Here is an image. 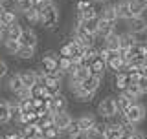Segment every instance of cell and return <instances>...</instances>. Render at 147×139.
Here are the masks:
<instances>
[{"label": "cell", "instance_id": "cell-1", "mask_svg": "<svg viewBox=\"0 0 147 139\" xmlns=\"http://www.w3.org/2000/svg\"><path fill=\"white\" fill-rule=\"evenodd\" d=\"M59 59H61L59 53L52 51V49L46 51L42 55V59H40V72H42L44 75H64L61 70H59Z\"/></svg>", "mask_w": 147, "mask_h": 139}, {"label": "cell", "instance_id": "cell-2", "mask_svg": "<svg viewBox=\"0 0 147 139\" xmlns=\"http://www.w3.org/2000/svg\"><path fill=\"white\" fill-rule=\"evenodd\" d=\"M39 13H40V26L48 27V29L55 27L61 20V13H59V7L55 6V2L46 4L42 9H39Z\"/></svg>", "mask_w": 147, "mask_h": 139}, {"label": "cell", "instance_id": "cell-3", "mask_svg": "<svg viewBox=\"0 0 147 139\" xmlns=\"http://www.w3.org/2000/svg\"><path fill=\"white\" fill-rule=\"evenodd\" d=\"M96 114L99 115L103 121H114L118 117V106H116V99L114 97H103V99L98 103V108H96Z\"/></svg>", "mask_w": 147, "mask_h": 139}, {"label": "cell", "instance_id": "cell-4", "mask_svg": "<svg viewBox=\"0 0 147 139\" xmlns=\"http://www.w3.org/2000/svg\"><path fill=\"white\" fill-rule=\"evenodd\" d=\"M123 115H125V119H127L131 124L138 126V124H142V123L145 121V117H147V108H145V104L142 103V101H138V103H132L131 108H129Z\"/></svg>", "mask_w": 147, "mask_h": 139}, {"label": "cell", "instance_id": "cell-5", "mask_svg": "<svg viewBox=\"0 0 147 139\" xmlns=\"http://www.w3.org/2000/svg\"><path fill=\"white\" fill-rule=\"evenodd\" d=\"M83 51H85V48H83L76 39H70L68 42H64L61 46L59 55H61V57H68V59H77V57H81V55H83Z\"/></svg>", "mask_w": 147, "mask_h": 139}, {"label": "cell", "instance_id": "cell-6", "mask_svg": "<svg viewBox=\"0 0 147 139\" xmlns=\"http://www.w3.org/2000/svg\"><path fill=\"white\" fill-rule=\"evenodd\" d=\"M74 123V117H72V114L68 112V110H61V112H55L53 114V124L59 128L63 134L70 128V124Z\"/></svg>", "mask_w": 147, "mask_h": 139}, {"label": "cell", "instance_id": "cell-7", "mask_svg": "<svg viewBox=\"0 0 147 139\" xmlns=\"http://www.w3.org/2000/svg\"><path fill=\"white\" fill-rule=\"evenodd\" d=\"M125 24H127V31H131V33H134L138 37L145 35V31H147V18L144 15L131 18V20H127Z\"/></svg>", "mask_w": 147, "mask_h": 139}, {"label": "cell", "instance_id": "cell-8", "mask_svg": "<svg viewBox=\"0 0 147 139\" xmlns=\"http://www.w3.org/2000/svg\"><path fill=\"white\" fill-rule=\"evenodd\" d=\"M46 108H48L50 114L61 112V110H68V99H66V95H64L63 92H61V94H57V95H53L52 99L48 101Z\"/></svg>", "mask_w": 147, "mask_h": 139}, {"label": "cell", "instance_id": "cell-9", "mask_svg": "<svg viewBox=\"0 0 147 139\" xmlns=\"http://www.w3.org/2000/svg\"><path fill=\"white\" fill-rule=\"evenodd\" d=\"M129 84H131V73L127 70H121V72L114 73V88L118 90V94L125 92Z\"/></svg>", "mask_w": 147, "mask_h": 139}, {"label": "cell", "instance_id": "cell-10", "mask_svg": "<svg viewBox=\"0 0 147 139\" xmlns=\"http://www.w3.org/2000/svg\"><path fill=\"white\" fill-rule=\"evenodd\" d=\"M116 4V11H118V18L123 22L131 20V18H134V15H132L131 11V0H118Z\"/></svg>", "mask_w": 147, "mask_h": 139}, {"label": "cell", "instance_id": "cell-11", "mask_svg": "<svg viewBox=\"0 0 147 139\" xmlns=\"http://www.w3.org/2000/svg\"><path fill=\"white\" fill-rule=\"evenodd\" d=\"M6 86H7V90L11 92V94L15 95V97H17V95L20 94V92L24 90V88H26V86H24V82H22V79H20V73H18V72L7 77V82H6Z\"/></svg>", "mask_w": 147, "mask_h": 139}, {"label": "cell", "instance_id": "cell-12", "mask_svg": "<svg viewBox=\"0 0 147 139\" xmlns=\"http://www.w3.org/2000/svg\"><path fill=\"white\" fill-rule=\"evenodd\" d=\"M76 121L79 123L81 130L86 132V130H90V128H94L96 124H98V117H96V114H92V112H83Z\"/></svg>", "mask_w": 147, "mask_h": 139}, {"label": "cell", "instance_id": "cell-13", "mask_svg": "<svg viewBox=\"0 0 147 139\" xmlns=\"http://www.w3.org/2000/svg\"><path fill=\"white\" fill-rule=\"evenodd\" d=\"M99 18H103V20H109V22H114V24H118V11H116V4H105L103 7L99 9Z\"/></svg>", "mask_w": 147, "mask_h": 139}, {"label": "cell", "instance_id": "cell-14", "mask_svg": "<svg viewBox=\"0 0 147 139\" xmlns=\"http://www.w3.org/2000/svg\"><path fill=\"white\" fill-rule=\"evenodd\" d=\"M20 73V79H22V82H24V86L26 88H33L39 84V72L37 70H22V72H18Z\"/></svg>", "mask_w": 147, "mask_h": 139}, {"label": "cell", "instance_id": "cell-15", "mask_svg": "<svg viewBox=\"0 0 147 139\" xmlns=\"http://www.w3.org/2000/svg\"><path fill=\"white\" fill-rule=\"evenodd\" d=\"M20 44L22 46H30V48H37L39 37H37L33 27H24V31H22V35H20Z\"/></svg>", "mask_w": 147, "mask_h": 139}, {"label": "cell", "instance_id": "cell-16", "mask_svg": "<svg viewBox=\"0 0 147 139\" xmlns=\"http://www.w3.org/2000/svg\"><path fill=\"white\" fill-rule=\"evenodd\" d=\"M101 82H103V79L101 77H96V75H90L88 79H85V81L81 82V88L85 92H88V94H98V90L101 88Z\"/></svg>", "mask_w": 147, "mask_h": 139}, {"label": "cell", "instance_id": "cell-17", "mask_svg": "<svg viewBox=\"0 0 147 139\" xmlns=\"http://www.w3.org/2000/svg\"><path fill=\"white\" fill-rule=\"evenodd\" d=\"M105 130H107V121H98L94 128H90V130H86V139H107L105 136Z\"/></svg>", "mask_w": 147, "mask_h": 139}, {"label": "cell", "instance_id": "cell-18", "mask_svg": "<svg viewBox=\"0 0 147 139\" xmlns=\"http://www.w3.org/2000/svg\"><path fill=\"white\" fill-rule=\"evenodd\" d=\"M101 46L103 48H107V49H112V51H118L119 48H121V42H119V33L118 31H112L110 35H107L103 40H101Z\"/></svg>", "mask_w": 147, "mask_h": 139}, {"label": "cell", "instance_id": "cell-19", "mask_svg": "<svg viewBox=\"0 0 147 139\" xmlns=\"http://www.w3.org/2000/svg\"><path fill=\"white\" fill-rule=\"evenodd\" d=\"M88 68H90V73H92V75H96V77H101V79L105 77V73H107V70H109L107 62H105L101 57H98V59H96V61L92 62Z\"/></svg>", "mask_w": 147, "mask_h": 139}, {"label": "cell", "instance_id": "cell-20", "mask_svg": "<svg viewBox=\"0 0 147 139\" xmlns=\"http://www.w3.org/2000/svg\"><path fill=\"white\" fill-rule=\"evenodd\" d=\"M112 31H116V24H114V22H109V20L99 18V24H98V39L103 40L105 37L110 35Z\"/></svg>", "mask_w": 147, "mask_h": 139}, {"label": "cell", "instance_id": "cell-21", "mask_svg": "<svg viewBox=\"0 0 147 139\" xmlns=\"http://www.w3.org/2000/svg\"><path fill=\"white\" fill-rule=\"evenodd\" d=\"M119 42H121L123 49H131V48H134L140 40H138V35L131 33V31H125V33H119Z\"/></svg>", "mask_w": 147, "mask_h": 139}, {"label": "cell", "instance_id": "cell-22", "mask_svg": "<svg viewBox=\"0 0 147 139\" xmlns=\"http://www.w3.org/2000/svg\"><path fill=\"white\" fill-rule=\"evenodd\" d=\"M116 106H118V114H125L129 108H131V104H132V101L129 99V97L125 94H118L116 97Z\"/></svg>", "mask_w": 147, "mask_h": 139}, {"label": "cell", "instance_id": "cell-23", "mask_svg": "<svg viewBox=\"0 0 147 139\" xmlns=\"http://www.w3.org/2000/svg\"><path fill=\"white\" fill-rule=\"evenodd\" d=\"M22 31H24V27H22L20 24H18V22H15V24L7 26L6 39H4V40H7V39H11V40H20V35H22Z\"/></svg>", "mask_w": 147, "mask_h": 139}, {"label": "cell", "instance_id": "cell-24", "mask_svg": "<svg viewBox=\"0 0 147 139\" xmlns=\"http://www.w3.org/2000/svg\"><path fill=\"white\" fill-rule=\"evenodd\" d=\"M9 121H13L11 112H9V101L0 99V124H6Z\"/></svg>", "mask_w": 147, "mask_h": 139}, {"label": "cell", "instance_id": "cell-25", "mask_svg": "<svg viewBox=\"0 0 147 139\" xmlns=\"http://www.w3.org/2000/svg\"><path fill=\"white\" fill-rule=\"evenodd\" d=\"M121 94H125L129 99L132 101V103H138V101L144 97V94H142V90H140V86H138V84H129L127 90L121 92Z\"/></svg>", "mask_w": 147, "mask_h": 139}, {"label": "cell", "instance_id": "cell-26", "mask_svg": "<svg viewBox=\"0 0 147 139\" xmlns=\"http://www.w3.org/2000/svg\"><path fill=\"white\" fill-rule=\"evenodd\" d=\"M77 64L74 62V59H68V57H61L59 59V70L64 73V75H70V73L76 70Z\"/></svg>", "mask_w": 147, "mask_h": 139}, {"label": "cell", "instance_id": "cell-27", "mask_svg": "<svg viewBox=\"0 0 147 139\" xmlns=\"http://www.w3.org/2000/svg\"><path fill=\"white\" fill-rule=\"evenodd\" d=\"M90 75H92L90 68H86V66H76V70L70 73V77H74L76 81H79V82H83L85 79H88Z\"/></svg>", "mask_w": 147, "mask_h": 139}, {"label": "cell", "instance_id": "cell-28", "mask_svg": "<svg viewBox=\"0 0 147 139\" xmlns=\"http://www.w3.org/2000/svg\"><path fill=\"white\" fill-rule=\"evenodd\" d=\"M17 9L13 7V9H6V11L2 13V17H0V20L4 22L6 26H11V24H15V22H18V15H17Z\"/></svg>", "mask_w": 147, "mask_h": 139}, {"label": "cell", "instance_id": "cell-29", "mask_svg": "<svg viewBox=\"0 0 147 139\" xmlns=\"http://www.w3.org/2000/svg\"><path fill=\"white\" fill-rule=\"evenodd\" d=\"M15 57H17V59H20V61H31V59L35 57V48H30V46H22V48L17 51Z\"/></svg>", "mask_w": 147, "mask_h": 139}, {"label": "cell", "instance_id": "cell-30", "mask_svg": "<svg viewBox=\"0 0 147 139\" xmlns=\"http://www.w3.org/2000/svg\"><path fill=\"white\" fill-rule=\"evenodd\" d=\"M2 44H4V49H6V51H7L9 55H13V57H15V55H17V51H18V49L22 48L20 40H11V39L4 40Z\"/></svg>", "mask_w": 147, "mask_h": 139}, {"label": "cell", "instance_id": "cell-31", "mask_svg": "<svg viewBox=\"0 0 147 139\" xmlns=\"http://www.w3.org/2000/svg\"><path fill=\"white\" fill-rule=\"evenodd\" d=\"M33 7H35L33 0H15V9H17L18 13H22V15L28 13L30 9H33Z\"/></svg>", "mask_w": 147, "mask_h": 139}, {"label": "cell", "instance_id": "cell-32", "mask_svg": "<svg viewBox=\"0 0 147 139\" xmlns=\"http://www.w3.org/2000/svg\"><path fill=\"white\" fill-rule=\"evenodd\" d=\"M24 18H26V22L30 26H37V24H40V13H39V9H30L28 13H24Z\"/></svg>", "mask_w": 147, "mask_h": 139}, {"label": "cell", "instance_id": "cell-33", "mask_svg": "<svg viewBox=\"0 0 147 139\" xmlns=\"http://www.w3.org/2000/svg\"><path fill=\"white\" fill-rule=\"evenodd\" d=\"M42 134H44V139H59L61 137V130H59L55 124H52V126H48V128H44L42 130Z\"/></svg>", "mask_w": 147, "mask_h": 139}, {"label": "cell", "instance_id": "cell-34", "mask_svg": "<svg viewBox=\"0 0 147 139\" xmlns=\"http://www.w3.org/2000/svg\"><path fill=\"white\" fill-rule=\"evenodd\" d=\"M94 97H96L94 94H88V92H85L83 88H81L79 92H77V94H74V99H76L77 103H90Z\"/></svg>", "mask_w": 147, "mask_h": 139}, {"label": "cell", "instance_id": "cell-35", "mask_svg": "<svg viewBox=\"0 0 147 139\" xmlns=\"http://www.w3.org/2000/svg\"><path fill=\"white\" fill-rule=\"evenodd\" d=\"M9 112H11V117H13V119H17L18 115L22 114L20 103H18V101H9Z\"/></svg>", "mask_w": 147, "mask_h": 139}, {"label": "cell", "instance_id": "cell-36", "mask_svg": "<svg viewBox=\"0 0 147 139\" xmlns=\"http://www.w3.org/2000/svg\"><path fill=\"white\" fill-rule=\"evenodd\" d=\"M94 6V2L92 0H77L76 2V11L77 13H81V11H85V9H88Z\"/></svg>", "mask_w": 147, "mask_h": 139}, {"label": "cell", "instance_id": "cell-37", "mask_svg": "<svg viewBox=\"0 0 147 139\" xmlns=\"http://www.w3.org/2000/svg\"><path fill=\"white\" fill-rule=\"evenodd\" d=\"M81 132H83V130H81L79 123H77L76 119H74V123L70 124V128H68V130L64 132V134H66V137H70V136H77V134H81Z\"/></svg>", "mask_w": 147, "mask_h": 139}, {"label": "cell", "instance_id": "cell-38", "mask_svg": "<svg viewBox=\"0 0 147 139\" xmlns=\"http://www.w3.org/2000/svg\"><path fill=\"white\" fill-rule=\"evenodd\" d=\"M20 103L22 112H35V106H33V99H24V101H18Z\"/></svg>", "mask_w": 147, "mask_h": 139}, {"label": "cell", "instance_id": "cell-39", "mask_svg": "<svg viewBox=\"0 0 147 139\" xmlns=\"http://www.w3.org/2000/svg\"><path fill=\"white\" fill-rule=\"evenodd\" d=\"M138 86H140V90H142V94L147 95V77L145 75H142L140 79H138V82H136Z\"/></svg>", "mask_w": 147, "mask_h": 139}, {"label": "cell", "instance_id": "cell-40", "mask_svg": "<svg viewBox=\"0 0 147 139\" xmlns=\"http://www.w3.org/2000/svg\"><path fill=\"white\" fill-rule=\"evenodd\" d=\"M9 73V66L6 64V61H0V81Z\"/></svg>", "mask_w": 147, "mask_h": 139}, {"label": "cell", "instance_id": "cell-41", "mask_svg": "<svg viewBox=\"0 0 147 139\" xmlns=\"http://www.w3.org/2000/svg\"><path fill=\"white\" fill-rule=\"evenodd\" d=\"M33 2H35V9H42L46 4L53 2V0H33Z\"/></svg>", "mask_w": 147, "mask_h": 139}, {"label": "cell", "instance_id": "cell-42", "mask_svg": "<svg viewBox=\"0 0 147 139\" xmlns=\"http://www.w3.org/2000/svg\"><path fill=\"white\" fill-rule=\"evenodd\" d=\"M131 139H147V136H145V134L142 132V130H138V128H136V130H134V134L131 136Z\"/></svg>", "mask_w": 147, "mask_h": 139}, {"label": "cell", "instance_id": "cell-43", "mask_svg": "<svg viewBox=\"0 0 147 139\" xmlns=\"http://www.w3.org/2000/svg\"><path fill=\"white\" fill-rule=\"evenodd\" d=\"M68 139H86V134L81 132V134H77V136H70Z\"/></svg>", "mask_w": 147, "mask_h": 139}, {"label": "cell", "instance_id": "cell-44", "mask_svg": "<svg viewBox=\"0 0 147 139\" xmlns=\"http://www.w3.org/2000/svg\"><path fill=\"white\" fill-rule=\"evenodd\" d=\"M94 4H101V6H105V4H109L110 0H92Z\"/></svg>", "mask_w": 147, "mask_h": 139}, {"label": "cell", "instance_id": "cell-45", "mask_svg": "<svg viewBox=\"0 0 147 139\" xmlns=\"http://www.w3.org/2000/svg\"><path fill=\"white\" fill-rule=\"evenodd\" d=\"M136 2H138V4H140V6H142V7H144V9H147V0H136Z\"/></svg>", "mask_w": 147, "mask_h": 139}, {"label": "cell", "instance_id": "cell-46", "mask_svg": "<svg viewBox=\"0 0 147 139\" xmlns=\"http://www.w3.org/2000/svg\"><path fill=\"white\" fill-rule=\"evenodd\" d=\"M0 2H2V4H6V2H7V0H0Z\"/></svg>", "mask_w": 147, "mask_h": 139}, {"label": "cell", "instance_id": "cell-47", "mask_svg": "<svg viewBox=\"0 0 147 139\" xmlns=\"http://www.w3.org/2000/svg\"><path fill=\"white\" fill-rule=\"evenodd\" d=\"M145 35H147V31H145Z\"/></svg>", "mask_w": 147, "mask_h": 139}]
</instances>
